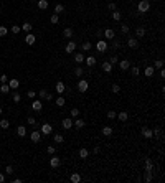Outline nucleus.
<instances>
[{
  "instance_id": "56",
  "label": "nucleus",
  "mask_w": 165,
  "mask_h": 183,
  "mask_svg": "<svg viewBox=\"0 0 165 183\" xmlns=\"http://www.w3.org/2000/svg\"><path fill=\"white\" fill-rule=\"evenodd\" d=\"M27 96L30 97V99H35V97H36V93H35V91H28Z\"/></svg>"
},
{
  "instance_id": "9",
  "label": "nucleus",
  "mask_w": 165,
  "mask_h": 183,
  "mask_svg": "<svg viewBox=\"0 0 165 183\" xmlns=\"http://www.w3.org/2000/svg\"><path fill=\"white\" fill-rule=\"evenodd\" d=\"M61 127H63L64 130H69L73 127V119H63V122H61Z\"/></svg>"
},
{
  "instance_id": "13",
  "label": "nucleus",
  "mask_w": 165,
  "mask_h": 183,
  "mask_svg": "<svg viewBox=\"0 0 165 183\" xmlns=\"http://www.w3.org/2000/svg\"><path fill=\"white\" fill-rule=\"evenodd\" d=\"M116 119H119L121 122H127V120H129V114H127L126 111H122V112L117 114V117H116Z\"/></svg>"
},
{
  "instance_id": "17",
  "label": "nucleus",
  "mask_w": 165,
  "mask_h": 183,
  "mask_svg": "<svg viewBox=\"0 0 165 183\" xmlns=\"http://www.w3.org/2000/svg\"><path fill=\"white\" fill-rule=\"evenodd\" d=\"M73 125H76V129L79 130V129H83V127H84V120H83V119L74 117V120H73Z\"/></svg>"
},
{
  "instance_id": "39",
  "label": "nucleus",
  "mask_w": 165,
  "mask_h": 183,
  "mask_svg": "<svg viewBox=\"0 0 165 183\" xmlns=\"http://www.w3.org/2000/svg\"><path fill=\"white\" fill-rule=\"evenodd\" d=\"M111 17H112V20H116V22H119V20H121V18H122V15L119 13V12H117V10H114Z\"/></svg>"
},
{
  "instance_id": "54",
  "label": "nucleus",
  "mask_w": 165,
  "mask_h": 183,
  "mask_svg": "<svg viewBox=\"0 0 165 183\" xmlns=\"http://www.w3.org/2000/svg\"><path fill=\"white\" fill-rule=\"evenodd\" d=\"M5 173L12 175V173H13V167H12V165H7V167H5Z\"/></svg>"
},
{
  "instance_id": "14",
  "label": "nucleus",
  "mask_w": 165,
  "mask_h": 183,
  "mask_svg": "<svg viewBox=\"0 0 165 183\" xmlns=\"http://www.w3.org/2000/svg\"><path fill=\"white\" fill-rule=\"evenodd\" d=\"M136 36H137V40L139 38H144V36H145V28L144 27H137L136 28Z\"/></svg>"
},
{
  "instance_id": "18",
  "label": "nucleus",
  "mask_w": 165,
  "mask_h": 183,
  "mask_svg": "<svg viewBox=\"0 0 165 183\" xmlns=\"http://www.w3.org/2000/svg\"><path fill=\"white\" fill-rule=\"evenodd\" d=\"M114 36H116V33H114V30H111V28H107L104 32V38L106 40H114Z\"/></svg>"
},
{
  "instance_id": "43",
  "label": "nucleus",
  "mask_w": 165,
  "mask_h": 183,
  "mask_svg": "<svg viewBox=\"0 0 165 183\" xmlns=\"http://www.w3.org/2000/svg\"><path fill=\"white\" fill-rule=\"evenodd\" d=\"M58 20H59V15H58V13H53V15L50 17V22H51V23H58Z\"/></svg>"
},
{
  "instance_id": "11",
  "label": "nucleus",
  "mask_w": 165,
  "mask_h": 183,
  "mask_svg": "<svg viewBox=\"0 0 165 183\" xmlns=\"http://www.w3.org/2000/svg\"><path fill=\"white\" fill-rule=\"evenodd\" d=\"M32 109H33V111H36V112H40L41 111V109H43V104H41V101H33L32 102Z\"/></svg>"
},
{
  "instance_id": "36",
  "label": "nucleus",
  "mask_w": 165,
  "mask_h": 183,
  "mask_svg": "<svg viewBox=\"0 0 165 183\" xmlns=\"http://www.w3.org/2000/svg\"><path fill=\"white\" fill-rule=\"evenodd\" d=\"M0 127H2V129H8L10 127V120L8 119H2L0 120Z\"/></svg>"
},
{
  "instance_id": "37",
  "label": "nucleus",
  "mask_w": 165,
  "mask_h": 183,
  "mask_svg": "<svg viewBox=\"0 0 165 183\" xmlns=\"http://www.w3.org/2000/svg\"><path fill=\"white\" fill-rule=\"evenodd\" d=\"M54 102H56V106H58V107H63V106H64V97H63V96H58Z\"/></svg>"
},
{
  "instance_id": "46",
  "label": "nucleus",
  "mask_w": 165,
  "mask_h": 183,
  "mask_svg": "<svg viewBox=\"0 0 165 183\" xmlns=\"http://www.w3.org/2000/svg\"><path fill=\"white\" fill-rule=\"evenodd\" d=\"M131 71H132V76H139V73H140L137 66H131Z\"/></svg>"
},
{
  "instance_id": "44",
  "label": "nucleus",
  "mask_w": 165,
  "mask_h": 183,
  "mask_svg": "<svg viewBox=\"0 0 165 183\" xmlns=\"http://www.w3.org/2000/svg\"><path fill=\"white\" fill-rule=\"evenodd\" d=\"M63 10H64V7H63V5H61V3H58L56 7H54V13H58V15H59V13H61V12H63Z\"/></svg>"
},
{
  "instance_id": "41",
  "label": "nucleus",
  "mask_w": 165,
  "mask_h": 183,
  "mask_svg": "<svg viewBox=\"0 0 165 183\" xmlns=\"http://www.w3.org/2000/svg\"><path fill=\"white\" fill-rule=\"evenodd\" d=\"M10 30H12V33H13V35H18V33H20V32H22V28H20V27H18V25H13V27H12Z\"/></svg>"
},
{
  "instance_id": "35",
  "label": "nucleus",
  "mask_w": 165,
  "mask_h": 183,
  "mask_svg": "<svg viewBox=\"0 0 165 183\" xmlns=\"http://www.w3.org/2000/svg\"><path fill=\"white\" fill-rule=\"evenodd\" d=\"M63 36L64 38H71L73 36V28H64L63 30Z\"/></svg>"
},
{
  "instance_id": "16",
  "label": "nucleus",
  "mask_w": 165,
  "mask_h": 183,
  "mask_svg": "<svg viewBox=\"0 0 165 183\" xmlns=\"http://www.w3.org/2000/svg\"><path fill=\"white\" fill-rule=\"evenodd\" d=\"M7 84L10 86V89H13V91H15L18 86H20V81H18V79H8V83H7Z\"/></svg>"
},
{
  "instance_id": "21",
  "label": "nucleus",
  "mask_w": 165,
  "mask_h": 183,
  "mask_svg": "<svg viewBox=\"0 0 165 183\" xmlns=\"http://www.w3.org/2000/svg\"><path fill=\"white\" fill-rule=\"evenodd\" d=\"M154 170V162L150 158H145V172H152Z\"/></svg>"
},
{
  "instance_id": "26",
  "label": "nucleus",
  "mask_w": 165,
  "mask_h": 183,
  "mask_svg": "<svg viewBox=\"0 0 165 183\" xmlns=\"http://www.w3.org/2000/svg\"><path fill=\"white\" fill-rule=\"evenodd\" d=\"M84 63H86L88 66H94L96 64V58L94 56H88V58H84Z\"/></svg>"
},
{
  "instance_id": "32",
  "label": "nucleus",
  "mask_w": 165,
  "mask_h": 183,
  "mask_svg": "<svg viewBox=\"0 0 165 183\" xmlns=\"http://www.w3.org/2000/svg\"><path fill=\"white\" fill-rule=\"evenodd\" d=\"M0 93H2V94H8V93H10V86H8L7 83L0 86Z\"/></svg>"
},
{
  "instance_id": "5",
  "label": "nucleus",
  "mask_w": 165,
  "mask_h": 183,
  "mask_svg": "<svg viewBox=\"0 0 165 183\" xmlns=\"http://www.w3.org/2000/svg\"><path fill=\"white\" fill-rule=\"evenodd\" d=\"M40 132H41V135H50V134L53 132L51 124H43V125H41V129H40Z\"/></svg>"
},
{
  "instance_id": "49",
  "label": "nucleus",
  "mask_w": 165,
  "mask_h": 183,
  "mask_svg": "<svg viewBox=\"0 0 165 183\" xmlns=\"http://www.w3.org/2000/svg\"><path fill=\"white\" fill-rule=\"evenodd\" d=\"M121 32L127 35V33H129V25H124V23H122V25H121Z\"/></svg>"
},
{
  "instance_id": "19",
  "label": "nucleus",
  "mask_w": 165,
  "mask_h": 183,
  "mask_svg": "<svg viewBox=\"0 0 165 183\" xmlns=\"http://www.w3.org/2000/svg\"><path fill=\"white\" fill-rule=\"evenodd\" d=\"M154 73H155V69H154V66H147V68L144 69V74L147 76V78H152L154 76Z\"/></svg>"
},
{
  "instance_id": "61",
  "label": "nucleus",
  "mask_w": 165,
  "mask_h": 183,
  "mask_svg": "<svg viewBox=\"0 0 165 183\" xmlns=\"http://www.w3.org/2000/svg\"><path fill=\"white\" fill-rule=\"evenodd\" d=\"M3 181H5V175L0 173V183H3Z\"/></svg>"
},
{
  "instance_id": "52",
  "label": "nucleus",
  "mask_w": 165,
  "mask_h": 183,
  "mask_svg": "<svg viewBox=\"0 0 165 183\" xmlns=\"http://www.w3.org/2000/svg\"><path fill=\"white\" fill-rule=\"evenodd\" d=\"M145 181H147V183L152 181V172H145Z\"/></svg>"
},
{
  "instance_id": "58",
  "label": "nucleus",
  "mask_w": 165,
  "mask_h": 183,
  "mask_svg": "<svg viewBox=\"0 0 165 183\" xmlns=\"http://www.w3.org/2000/svg\"><path fill=\"white\" fill-rule=\"evenodd\" d=\"M112 46H114V50H116V48H119V46H121V43H119L117 40H114V41H112Z\"/></svg>"
},
{
  "instance_id": "27",
  "label": "nucleus",
  "mask_w": 165,
  "mask_h": 183,
  "mask_svg": "<svg viewBox=\"0 0 165 183\" xmlns=\"http://www.w3.org/2000/svg\"><path fill=\"white\" fill-rule=\"evenodd\" d=\"M23 32H27V33H32V30H33V27H32V23H23V27H20Z\"/></svg>"
},
{
  "instance_id": "47",
  "label": "nucleus",
  "mask_w": 165,
  "mask_h": 183,
  "mask_svg": "<svg viewBox=\"0 0 165 183\" xmlns=\"http://www.w3.org/2000/svg\"><path fill=\"white\" fill-rule=\"evenodd\" d=\"M46 152H48V154H50V155H54V154H56V149H54V147H53V145H48V149H46Z\"/></svg>"
},
{
  "instance_id": "12",
  "label": "nucleus",
  "mask_w": 165,
  "mask_h": 183,
  "mask_svg": "<svg viewBox=\"0 0 165 183\" xmlns=\"http://www.w3.org/2000/svg\"><path fill=\"white\" fill-rule=\"evenodd\" d=\"M35 41H36V36H35L33 33H28V35L25 36V43H27V45H35Z\"/></svg>"
},
{
  "instance_id": "45",
  "label": "nucleus",
  "mask_w": 165,
  "mask_h": 183,
  "mask_svg": "<svg viewBox=\"0 0 165 183\" xmlns=\"http://www.w3.org/2000/svg\"><path fill=\"white\" fill-rule=\"evenodd\" d=\"M78 115H79V109L78 107H73L71 109V117L74 119V117H78Z\"/></svg>"
},
{
  "instance_id": "51",
  "label": "nucleus",
  "mask_w": 165,
  "mask_h": 183,
  "mask_svg": "<svg viewBox=\"0 0 165 183\" xmlns=\"http://www.w3.org/2000/svg\"><path fill=\"white\" fill-rule=\"evenodd\" d=\"M46 94H48V91H46V89H41L40 93H38V96L41 97V99H46Z\"/></svg>"
},
{
  "instance_id": "59",
  "label": "nucleus",
  "mask_w": 165,
  "mask_h": 183,
  "mask_svg": "<svg viewBox=\"0 0 165 183\" xmlns=\"http://www.w3.org/2000/svg\"><path fill=\"white\" fill-rule=\"evenodd\" d=\"M107 7H109V10H112V12H114V10H116V3H114V2H111V3L107 5Z\"/></svg>"
},
{
  "instance_id": "53",
  "label": "nucleus",
  "mask_w": 165,
  "mask_h": 183,
  "mask_svg": "<svg viewBox=\"0 0 165 183\" xmlns=\"http://www.w3.org/2000/svg\"><path fill=\"white\" fill-rule=\"evenodd\" d=\"M112 93H116V94L121 93V86L119 84H112Z\"/></svg>"
},
{
  "instance_id": "63",
  "label": "nucleus",
  "mask_w": 165,
  "mask_h": 183,
  "mask_svg": "<svg viewBox=\"0 0 165 183\" xmlns=\"http://www.w3.org/2000/svg\"><path fill=\"white\" fill-rule=\"evenodd\" d=\"M0 114H2V106H0Z\"/></svg>"
},
{
  "instance_id": "50",
  "label": "nucleus",
  "mask_w": 165,
  "mask_h": 183,
  "mask_svg": "<svg viewBox=\"0 0 165 183\" xmlns=\"http://www.w3.org/2000/svg\"><path fill=\"white\" fill-rule=\"evenodd\" d=\"M8 33V28L7 27H0V36H5Z\"/></svg>"
},
{
  "instance_id": "38",
  "label": "nucleus",
  "mask_w": 165,
  "mask_h": 183,
  "mask_svg": "<svg viewBox=\"0 0 165 183\" xmlns=\"http://www.w3.org/2000/svg\"><path fill=\"white\" fill-rule=\"evenodd\" d=\"M88 157H89L88 149H81V150H79V158H88Z\"/></svg>"
},
{
  "instance_id": "6",
  "label": "nucleus",
  "mask_w": 165,
  "mask_h": 183,
  "mask_svg": "<svg viewBox=\"0 0 165 183\" xmlns=\"http://www.w3.org/2000/svg\"><path fill=\"white\" fill-rule=\"evenodd\" d=\"M30 139H32V142L38 144L40 140H41V132H40V130H35V132H32V134H30Z\"/></svg>"
},
{
  "instance_id": "64",
  "label": "nucleus",
  "mask_w": 165,
  "mask_h": 183,
  "mask_svg": "<svg viewBox=\"0 0 165 183\" xmlns=\"http://www.w3.org/2000/svg\"><path fill=\"white\" fill-rule=\"evenodd\" d=\"M33 2H38V0H33Z\"/></svg>"
},
{
  "instance_id": "15",
  "label": "nucleus",
  "mask_w": 165,
  "mask_h": 183,
  "mask_svg": "<svg viewBox=\"0 0 165 183\" xmlns=\"http://www.w3.org/2000/svg\"><path fill=\"white\" fill-rule=\"evenodd\" d=\"M64 50H66V53H74L76 51V43H74V41H69V43L66 45Z\"/></svg>"
},
{
  "instance_id": "40",
  "label": "nucleus",
  "mask_w": 165,
  "mask_h": 183,
  "mask_svg": "<svg viewBox=\"0 0 165 183\" xmlns=\"http://www.w3.org/2000/svg\"><path fill=\"white\" fill-rule=\"evenodd\" d=\"M83 73H84V69L81 68V66H76V68H74V74H76L78 78H81V76H83Z\"/></svg>"
},
{
  "instance_id": "7",
  "label": "nucleus",
  "mask_w": 165,
  "mask_h": 183,
  "mask_svg": "<svg viewBox=\"0 0 165 183\" xmlns=\"http://www.w3.org/2000/svg\"><path fill=\"white\" fill-rule=\"evenodd\" d=\"M54 89H56V93H58L59 96H63V93L66 91V86L63 84V81H58V83H56V86H54Z\"/></svg>"
},
{
  "instance_id": "29",
  "label": "nucleus",
  "mask_w": 165,
  "mask_h": 183,
  "mask_svg": "<svg viewBox=\"0 0 165 183\" xmlns=\"http://www.w3.org/2000/svg\"><path fill=\"white\" fill-rule=\"evenodd\" d=\"M107 61H109V63H111L112 66H116V64L119 63V56H117V54H111V58H109Z\"/></svg>"
},
{
  "instance_id": "57",
  "label": "nucleus",
  "mask_w": 165,
  "mask_h": 183,
  "mask_svg": "<svg viewBox=\"0 0 165 183\" xmlns=\"http://www.w3.org/2000/svg\"><path fill=\"white\" fill-rule=\"evenodd\" d=\"M27 120H28V124H30V125H35V124H36V119H35V117H28Z\"/></svg>"
},
{
  "instance_id": "34",
  "label": "nucleus",
  "mask_w": 165,
  "mask_h": 183,
  "mask_svg": "<svg viewBox=\"0 0 165 183\" xmlns=\"http://www.w3.org/2000/svg\"><path fill=\"white\" fill-rule=\"evenodd\" d=\"M162 68H163V59H155L154 69H162Z\"/></svg>"
},
{
  "instance_id": "33",
  "label": "nucleus",
  "mask_w": 165,
  "mask_h": 183,
  "mask_svg": "<svg viewBox=\"0 0 165 183\" xmlns=\"http://www.w3.org/2000/svg\"><path fill=\"white\" fill-rule=\"evenodd\" d=\"M83 51H91V48H93V45H91V41H84V43L81 45Z\"/></svg>"
},
{
  "instance_id": "30",
  "label": "nucleus",
  "mask_w": 165,
  "mask_h": 183,
  "mask_svg": "<svg viewBox=\"0 0 165 183\" xmlns=\"http://www.w3.org/2000/svg\"><path fill=\"white\" fill-rule=\"evenodd\" d=\"M102 69H104L106 73H111L112 71V64L109 63V61H104V63H102Z\"/></svg>"
},
{
  "instance_id": "20",
  "label": "nucleus",
  "mask_w": 165,
  "mask_h": 183,
  "mask_svg": "<svg viewBox=\"0 0 165 183\" xmlns=\"http://www.w3.org/2000/svg\"><path fill=\"white\" fill-rule=\"evenodd\" d=\"M36 5H38L40 10H46L50 3H48V0H38V2H36Z\"/></svg>"
},
{
  "instance_id": "42",
  "label": "nucleus",
  "mask_w": 165,
  "mask_h": 183,
  "mask_svg": "<svg viewBox=\"0 0 165 183\" xmlns=\"http://www.w3.org/2000/svg\"><path fill=\"white\" fill-rule=\"evenodd\" d=\"M20 101H22V96H20V93H13V102H15V104H18Z\"/></svg>"
},
{
  "instance_id": "55",
  "label": "nucleus",
  "mask_w": 165,
  "mask_h": 183,
  "mask_svg": "<svg viewBox=\"0 0 165 183\" xmlns=\"http://www.w3.org/2000/svg\"><path fill=\"white\" fill-rule=\"evenodd\" d=\"M0 83H2V84L8 83V78H7V74H2V76H0Z\"/></svg>"
},
{
  "instance_id": "8",
  "label": "nucleus",
  "mask_w": 165,
  "mask_h": 183,
  "mask_svg": "<svg viewBox=\"0 0 165 183\" xmlns=\"http://www.w3.org/2000/svg\"><path fill=\"white\" fill-rule=\"evenodd\" d=\"M140 134H142L144 139H152V129H149V127H142V129H140Z\"/></svg>"
},
{
  "instance_id": "25",
  "label": "nucleus",
  "mask_w": 165,
  "mask_h": 183,
  "mask_svg": "<svg viewBox=\"0 0 165 183\" xmlns=\"http://www.w3.org/2000/svg\"><path fill=\"white\" fill-rule=\"evenodd\" d=\"M127 43H129V48H137L139 46V40L137 38H129Z\"/></svg>"
},
{
  "instance_id": "3",
  "label": "nucleus",
  "mask_w": 165,
  "mask_h": 183,
  "mask_svg": "<svg viewBox=\"0 0 165 183\" xmlns=\"http://www.w3.org/2000/svg\"><path fill=\"white\" fill-rule=\"evenodd\" d=\"M96 50L99 51V53H104L107 50V43H106V40H97V43H96Z\"/></svg>"
},
{
  "instance_id": "60",
  "label": "nucleus",
  "mask_w": 165,
  "mask_h": 183,
  "mask_svg": "<svg viewBox=\"0 0 165 183\" xmlns=\"http://www.w3.org/2000/svg\"><path fill=\"white\" fill-rule=\"evenodd\" d=\"M51 99H53V94L48 93V94H46V101H51Z\"/></svg>"
},
{
  "instance_id": "31",
  "label": "nucleus",
  "mask_w": 165,
  "mask_h": 183,
  "mask_svg": "<svg viewBox=\"0 0 165 183\" xmlns=\"http://www.w3.org/2000/svg\"><path fill=\"white\" fill-rule=\"evenodd\" d=\"M69 180H71L73 183H79V181H81V175H79V173H73V175L69 176Z\"/></svg>"
},
{
  "instance_id": "10",
  "label": "nucleus",
  "mask_w": 165,
  "mask_h": 183,
  "mask_svg": "<svg viewBox=\"0 0 165 183\" xmlns=\"http://www.w3.org/2000/svg\"><path fill=\"white\" fill-rule=\"evenodd\" d=\"M119 68L122 69V71H127V69H129L131 68V63H129V59H122V61H119Z\"/></svg>"
},
{
  "instance_id": "1",
  "label": "nucleus",
  "mask_w": 165,
  "mask_h": 183,
  "mask_svg": "<svg viewBox=\"0 0 165 183\" xmlns=\"http://www.w3.org/2000/svg\"><path fill=\"white\" fill-rule=\"evenodd\" d=\"M149 8H150L149 0H140L139 5H137V10L140 12V13H145V12H149Z\"/></svg>"
},
{
  "instance_id": "62",
  "label": "nucleus",
  "mask_w": 165,
  "mask_h": 183,
  "mask_svg": "<svg viewBox=\"0 0 165 183\" xmlns=\"http://www.w3.org/2000/svg\"><path fill=\"white\" fill-rule=\"evenodd\" d=\"M160 78H165V71H163V68L160 69Z\"/></svg>"
},
{
  "instance_id": "2",
  "label": "nucleus",
  "mask_w": 165,
  "mask_h": 183,
  "mask_svg": "<svg viewBox=\"0 0 165 183\" xmlns=\"http://www.w3.org/2000/svg\"><path fill=\"white\" fill-rule=\"evenodd\" d=\"M88 88H89V83L86 79H79V83H78V91L79 93H86Z\"/></svg>"
},
{
  "instance_id": "23",
  "label": "nucleus",
  "mask_w": 165,
  "mask_h": 183,
  "mask_svg": "<svg viewBox=\"0 0 165 183\" xmlns=\"http://www.w3.org/2000/svg\"><path fill=\"white\" fill-rule=\"evenodd\" d=\"M74 61H76V64L84 63V54H83V53H76V54H74Z\"/></svg>"
},
{
  "instance_id": "24",
  "label": "nucleus",
  "mask_w": 165,
  "mask_h": 183,
  "mask_svg": "<svg viewBox=\"0 0 165 183\" xmlns=\"http://www.w3.org/2000/svg\"><path fill=\"white\" fill-rule=\"evenodd\" d=\"M102 135H104V137H111V135H112V129H111L109 125L102 127Z\"/></svg>"
},
{
  "instance_id": "22",
  "label": "nucleus",
  "mask_w": 165,
  "mask_h": 183,
  "mask_svg": "<svg viewBox=\"0 0 165 183\" xmlns=\"http://www.w3.org/2000/svg\"><path fill=\"white\" fill-rule=\"evenodd\" d=\"M17 135H18V137H25V135H27V129H25L23 125H18V127H17Z\"/></svg>"
},
{
  "instance_id": "48",
  "label": "nucleus",
  "mask_w": 165,
  "mask_h": 183,
  "mask_svg": "<svg viewBox=\"0 0 165 183\" xmlns=\"http://www.w3.org/2000/svg\"><path fill=\"white\" fill-rule=\"evenodd\" d=\"M116 117H117V114H116V111H109V112H107V119H112V120H114Z\"/></svg>"
},
{
  "instance_id": "4",
  "label": "nucleus",
  "mask_w": 165,
  "mask_h": 183,
  "mask_svg": "<svg viewBox=\"0 0 165 183\" xmlns=\"http://www.w3.org/2000/svg\"><path fill=\"white\" fill-rule=\"evenodd\" d=\"M59 165H61V158L56 157V155H51V158H50V167L51 168H58Z\"/></svg>"
},
{
  "instance_id": "28",
  "label": "nucleus",
  "mask_w": 165,
  "mask_h": 183,
  "mask_svg": "<svg viewBox=\"0 0 165 183\" xmlns=\"http://www.w3.org/2000/svg\"><path fill=\"white\" fill-rule=\"evenodd\" d=\"M53 140H54L56 144H63V142H64V137L61 135V134H54V135H53Z\"/></svg>"
}]
</instances>
